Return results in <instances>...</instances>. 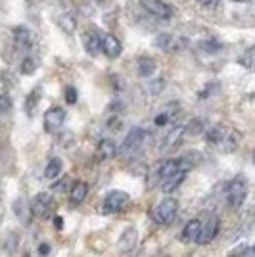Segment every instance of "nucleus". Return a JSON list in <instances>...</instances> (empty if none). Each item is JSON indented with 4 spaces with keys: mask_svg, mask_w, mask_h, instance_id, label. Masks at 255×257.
I'll return each instance as SVG.
<instances>
[{
    "mask_svg": "<svg viewBox=\"0 0 255 257\" xmlns=\"http://www.w3.org/2000/svg\"><path fill=\"white\" fill-rule=\"evenodd\" d=\"M182 43H184L182 39H177L175 35H169V33L158 35L156 41H154V44H156L158 48H161V50H165V52H175V50H179V48H182L181 46Z\"/></svg>",
    "mask_w": 255,
    "mask_h": 257,
    "instance_id": "nucleus-11",
    "label": "nucleus"
},
{
    "mask_svg": "<svg viewBox=\"0 0 255 257\" xmlns=\"http://www.w3.org/2000/svg\"><path fill=\"white\" fill-rule=\"evenodd\" d=\"M186 179V171H181V173H175V175H171L167 177L165 181H161V190L163 192H175L179 186L182 184V181Z\"/></svg>",
    "mask_w": 255,
    "mask_h": 257,
    "instance_id": "nucleus-17",
    "label": "nucleus"
},
{
    "mask_svg": "<svg viewBox=\"0 0 255 257\" xmlns=\"http://www.w3.org/2000/svg\"><path fill=\"white\" fill-rule=\"evenodd\" d=\"M245 196H247V181H245V177L238 175L226 184V190H224L226 204L230 207H240L245 202Z\"/></svg>",
    "mask_w": 255,
    "mask_h": 257,
    "instance_id": "nucleus-2",
    "label": "nucleus"
},
{
    "mask_svg": "<svg viewBox=\"0 0 255 257\" xmlns=\"http://www.w3.org/2000/svg\"><path fill=\"white\" fill-rule=\"evenodd\" d=\"M62 221H64L62 217H54V226H56L58 230H62V228H64V223H62Z\"/></svg>",
    "mask_w": 255,
    "mask_h": 257,
    "instance_id": "nucleus-32",
    "label": "nucleus"
},
{
    "mask_svg": "<svg viewBox=\"0 0 255 257\" xmlns=\"http://www.w3.org/2000/svg\"><path fill=\"white\" fill-rule=\"evenodd\" d=\"M232 2H249V0H232Z\"/></svg>",
    "mask_w": 255,
    "mask_h": 257,
    "instance_id": "nucleus-35",
    "label": "nucleus"
},
{
    "mask_svg": "<svg viewBox=\"0 0 255 257\" xmlns=\"http://www.w3.org/2000/svg\"><path fill=\"white\" fill-rule=\"evenodd\" d=\"M135 242H137V230H135V228L125 230V234H123V238H121V247H123V251L133 249Z\"/></svg>",
    "mask_w": 255,
    "mask_h": 257,
    "instance_id": "nucleus-23",
    "label": "nucleus"
},
{
    "mask_svg": "<svg viewBox=\"0 0 255 257\" xmlns=\"http://www.w3.org/2000/svg\"><path fill=\"white\" fill-rule=\"evenodd\" d=\"M177 211H179V202L175 198H167V200L160 202V205L156 207L154 217L160 225H171L177 217Z\"/></svg>",
    "mask_w": 255,
    "mask_h": 257,
    "instance_id": "nucleus-6",
    "label": "nucleus"
},
{
    "mask_svg": "<svg viewBox=\"0 0 255 257\" xmlns=\"http://www.w3.org/2000/svg\"><path fill=\"white\" fill-rule=\"evenodd\" d=\"M48 251H50V246H48V244L39 246V253H41V255H48Z\"/></svg>",
    "mask_w": 255,
    "mask_h": 257,
    "instance_id": "nucleus-33",
    "label": "nucleus"
},
{
    "mask_svg": "<svg viewBox=\"0 0 255 257\" xmlns=\"http://www.w3.org/2000/svg\"><path fill=\"white\" fill-rule=\"evenodd\" d=\"M140 4L148 14L160 18V20H171V16H173V10L163 0H140Z\"/></svg>",
    "mask_w": 255,
    "mask_h": 257,
    "instance_id": "nucleus-9",
    "label": "nucleus"
},
{
    "mask_svg": "<svg viewBox=\"0 0 255 257\" xmlns=\"http://www.w3.org/2000/svg\"><path fill=\"white\" fill-rule=\"evenodd\" d=\"M129 205H131V196L127 192H121V190H113L106 196V200L102 204V211L106 215L121 213V211L129 209Z\"/></svg>",
    "mask_w": 255,
    "mask_h": 257,
    "instance_id": "nucleus-5",
    "label": "nucleus"
},
{
    "mask_svg": "<svg viewBox=\"0 0 255 257\" xmlns=\"http://www.w3.org/2000/svg\"><path fill=\"white\" fill-rule=\"evenodd\" d=\"M98 156L102 160H111L113 156H117V146L111 140H100V144H98Z\"/></svg>",
    "mask_w": 255,
    "mask_h": 257,
    "instance_id": "nucleus-21",
    "label": "nucleus"
},
{
    "mask_svg": "<svg viewBox=\"0 0 255 257\" xmlns=\"http://www.w3.org/2000/svg\"><path fill=\"white\" fill-rule=\"evenodd\" d=\"M202 128H203L202 121L200 119H194V121H190L188 127H184V135H200Z\"/></svg>",
    "mask_w": 255,
    "mask_h": 257,
    "instance_id": "nucleus-26",
    "label": "nucleus"
},
{
    "mask_svg": "<svg viewBox=\"0 0 255 257\" xmlns=\"http://www.w3.org/2000/svg\"><path fill=\"white\" fill-rule=\"evenodd\" d=\"M37 60L35 58H25L22 64V73L23 75H33L35 71H37Z\"/></svg>",
    "mask_w": 255,
    "mask_h": 257,
    "instance_id": "nucleus-24",
    "label": "nucleus"
},
{
    "mask_svg": "<svg viewBox=\"0 0 255 257\" xmlns=\"http://www.w3.org/2000/svg\"><path fill=\"white\" fill-rule=\"evenodd\" d=\"M251 58H253V48H249V50L245 52V56H242L238 62H240L242 65H245L247 69H251Z\"/></svg>",
    "mask_w": 255,
    "mask_h": 257,
    "instance_id": "nucleus-30",
    "label": "nucleus"
},
{
    "mask_svg": "<svg viewBox=\"0 0 255 257\" xmlns=\"http://www.w3.org/2000/svg\"><path fill=\"white\" fill-rule=\"evenodd\" d=\"M41 94H43L41 86L33 88L31 92L27 94V98H25V113H27V115H33V113H35V107H37L39 100H41Z\"/></svg>",
    "mask_w": 255,
    "mask_h": 257,
    "instance_id": "nucleus-20",
    "label": "nucleus"
},
{
    "mask_svg": "<svg viewBox=\"0 0 255 257\" xmlns=\"http://www.w3.org/2000/svg\"><path fill=\"white\" fill-rule=\"evenodd\" d=\"M12 107V100L6 94H2L0 96V113H6V111H10Z\"/></svg>",
    "mask_w": 255,
    "mask_h": 257,
    "instance_id": "nucleus-31",
    "label": "nucleus"
},
{
    "mask_svg": "<svg viewBox=\"0 0 255 257\" xmlns=\"http://www.w3.org/2000/svg\"><path fill=\"white\" fill-rule=\"evenodd\" d=\"M182 137H184V127H182V125H175V127L165 135V140H163V144H161V150L173 148L175 144H179V140H181Z\"/></svg>",
    "mask_w": 255,
    "mask_h": 257,
    "instance_id": "nucleus-16",
    "label": "nucleus"
},
{
    "mask_svg": "<svg viewBox=\"0 0 255 257\" xmlns=\"http://www.w3.org/2000/svg\"><path fill=\"white\" fill-rule=\"evenodd\" d=\"M150 133L148 131H144V128H133L131 133H129L125 140H123V144L117 148V156L121 158V160H133V158H137L140 152L146 148V144L150 142Z\"/></svg>",
    "mask_w": 255,
    "mask_h": 257,
    "instance_id": "nucleus-1",
    "label": "nucleus"
},
{
    "mask_svg": "<svg viewBox=\"0 0 255 257\" xmlns=\"http://www.w3.org/2000/svg\"><path fill=\"white\" fill-rule=\"evenodd\" d=\"M154 71H156V62H154V58H148V56L139 58V75L140 77H150Z\"/></svg>",
    "mask_w": 255,
    "mask_h": 257,
    "instance_id": "nucleus-22",
    "label": "nucleus"
},
{
    "mask_svg": "<svg viewBox=\"0 0 255 257\" xmlns=\"http://www.w3.org/2000/svg\"><path fill=\"white\" fill-rule=\"evenodd\" d=\"M14 43H16V46H18L20 50H29L33 44L31 31H29L27 27H23V25L16 27V29H14Z\"/></svg>",
    "mask_w": 255,
    "mask_h": 257,
    "instance_id": "nucleus-15",
    "label": "nucleus"
},
{
    "mask_svg": "<svg viewBox=\"0 0 255 257\" xmlns=\"http://www.w3.org/2000/svg\"><path fill=\"white\" fill-rule=\"evenodd\" d=\"M65 123V109H62V107H50L46 113H44V131L46 133H50V135H54V133H58L60 128L64 127Z\"/></svg>",
    "mask_w": 255,
    "mask_h": 257,
    "instance_id": "nucleus-8",
    "label": "nucleus"
},
{
    "mask_svg": "<svg viewBox=\"0 0 255 257\" xmlns=\"http://www.w3.org/2000/svg\"><path fill=\"white\" fill-rule=\"evenodd\" d=\"M198 2H200V4H203V6H209V4H213L215 0H198Z\"/></svg>",
    "mask_w": 255,
    "mask_h": 257,
    "instance_id": "nucleus-34",
    "label": "nucleus"
},
{
    "mask_svg": "<svg viewBox=\"0 0 255 257\" xmlns=\"http://www.w3.org/2000/svg\"><path fill=\"white\" fill-rule=\"evenodd\" d=\"M54 207H56V202H54L52 196L48 192H41L33 198L31 205H29V211L37 219H50L54 213Z\"/></svg>",
    "mask_w": 255,
    "mask_h": 257,
    "instance_id": "nucleus-4",
    "label": "nucleus"
},
{
    "mask_svg": "<svg viewBox=\"0 0 255 257\" xmlns=\"http://www.w3.org/2000/svg\"><path fill=\"white\" fill-rule=\"evenodd\" d=\"M88 196V184L83 181L75 182L69 188V204L71 205H81Z\"/></svg>",
    "mask_w": 255,
    "mask_h": 257,
    "instance_id": "nucleus-14",
    "label": "nucleus"
},
{
    "mask_svg": "<svg viewBox=\"0 0 255 257\" xmlns=\"http://www.w3.org/2000/svg\"><path fill=\"white\" fill-rule=\"evenodd\" d=\"M69 179H62V181H56L52 184V190L54 192H65L67 190V186H69Z\"/></svg>",
    "mask_w": 255,
    "mask_h": 257,
    "instance_id": "nucleus-28",
    "label": "nucleus"
},
{
    "mask_svg": "<svg viewBox=\"0 0 255 257\" xmlns=\"http://www.w3.org/2000/svg\"><path fill=\"white\" fill-rule=\"evenodd\" d=\"M62 169H64V161L60 160V158H52V160L48 161L46 169H44V177L54 181V179H58L62 175Z\"/></svg>",
    "mask_w": 255,
    "mask_h": 257,
    "instance_id": "nucleus-18",
    "label": "nucleus"
},
{
    "mask_svg": "<svg viewBox=\"0 0 255 257\" xmlns=\"http://www.w3.org/2000/svg\"><path fill=\"white\" fill-rule=\"evenodd\" d=\"M83 46H85V50L90 56H98V54L102 52V37L98 35L96 29H86L83 33Z\"/></svg>",
    "mask_w": 255,
    "mask_h": 257,
    "instance_id": "nucleus-10",
    "label": "nucleus"
},
{
    "mask_svg": "<svg viewBox=\"0 0 255 257\" xmlns=\"http://www.w3.org/2000/svg\"><path fill=\"white\" fill-rule=\"evenodd\" d=\"M60 25H62V29H64L65 33H73L75 18H73V16H69V14H64V16L60 18Z\"/></svg>",
    "mask_w": 255,
    "mask_h": 257,
    "instance_id": "nucleus-25",
    "label": "nucleus"
},
{
    "mask_svg": "<svg viewBox=\"0 0 255 257\" xmlns=\"http://www.w3.org/2000/svg\"><path fill=\"white\" fill-rule=\"evenodd\" d=\"M198 236H200V217H196V219L186 223V226L182 228L181 232V240L184 244H194L198 240Z\"/></svg>",
    "mask_w": 255,
    "mask_h": 257,
    "instance_id": "nucleus-13",
    "label": "nucleus"
},
{
    "mask_svg": "<svg viewBox=\"0 0 255 257\" xmlns=\"http://www.w3.org/2000/svg\"><path fill=\"white\" fill-rule=\"evenodd\" d=\"M100 48H102V52L106 54L107 58H111V60H113V58H119V56H121V50H123L119 39L113 37V35H106V37L102 39V46H100Z\"/></svg>",
    "mask_w": 255,
    "mask_h": 257,
    "instance_id": "nucleus-12",
    "label": "nucleus"
},
{
    "mask_svg": "<svg viewBox=\"0 0 255 257\" xmlns=\"http://www.w3.org/2000/svg\"><path fill=\"white\" fill-rule=\"evenodd\" d=\"M192 169V161L186 160V158H175V160H167L163 161V165L160 167L158 171V177H160V182L165 181L167 177L175 175V173H181V171H190Z\"/></svg>",
    "mask_w": 255,
    "mask_h": 257,
    "instance_id": "nucleus-7",
    "label": "nucleus"
},
{
    "mask_svg": "<svg viewBox=\"0 0 255 257\" xmlns=\"http://www.w3.org/2000/svg\"><path fill=\"white\" fill-rule=\"evenodd\" d=\"M65 102L67 104H75L77 102V88H73V86L65 88Z\"/></svg>",
    "mask_w": 255,
    "mask_h": 257,
    "instance_id": "nucleus-29",
    "label": "nucleus"
},
{
    "mask_svg": "<svg viewBox=\"0 0 255 257\" xmlns=\"http://www.w3.org/2000/svg\"><path fill=\"white\" fill-rule=\"evenodd\" d=\"M219 226H221V221L215 213H205L203 217H200V236L196 244H202V246L209 244L219 234Z\"/></svg>",
    "mask_w": 255,
    "mask_h": 257,
    "instance_id": "nucleus-3",
    "label": "nucleus"
},
{
    "mask_svg": "<svg viewBox=\"0 0 255 257\" xmlns=\"http://www.w3.org/2000/svg\"><path fill=\"white\" fill-rule=\"evenodd\" d=\"M177 111H179V104H175V102H173V104H169V106H165V107H163V111H161L160 115L156 117V125H158V127L167 125L171 119L177 115Z\"/></svg>",
    "mask_w": 255,
    "mask_h": 257,
    "instance_id": "nucleus-19",
    "label": "nucleus"
},
{
    "mask_svg": "<svg viewBox=\"0 0 255 257\" xmlns=\"http://www.w3.org/2000/svg\"><path fill=\"white\" fill-rule=\"evenodd\" d=\"M200 46H202L203 52H219L221 50V44L215 43V41H203V43H200Z\"/></svg>",
    "mask_w": 255,
    "mask_h": 257,
    "instance_id": "nucleus-27",
    "label": "nucleus"
}]
</instances>
